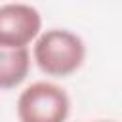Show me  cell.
Returning a JSON list of instances; mask_svg holds the SVG:
<instances>
[{
    "mask_svg": "<svg viewBox=\"0 0 122 122\" xmlns=\"http://www.w3.org/2000/svg\"><path fill=\"white\" fill-rule=\"evenodd\" d=\"M32 59L44 74L67 78L84 65L86 44L69 29L40 30V34L34 38Z\"/></svg>",
    "mask_w": 122,
    "mask_h": 122,
    "instance_id": "obj_1",
    "label": "cell"
},
{
    "mask_svg": "<svg viewBox=\"0 0 122 122\" xmlns=\"http://www.w3.org/2000/svg\"><path fill=\"white\" fill-rule=\"evenodd\" d=\"M71 112L69 93L53 82H34L17 99L19 122H65Z\"/></svg>",
    "mask_w": 122,
    "mask_h": 122,
    "instance_id": "obj_2",
    "label": "cell"
},
{
    "mask_svg": "<svg viewBox=\"0 0 122 122\" xmlns=\"http://www.w3.org/2000/svg\"><path fill=\"white\" fill-rule=\"evenodd\" d=\"M42 30V15L30 4L0 6V46L27 48Z\"/></svg>",
    "mask_w": 122,
    "mask_h": 122,
    "instance_id": "obj_3",
    "label": "cell"
},
{
    "mask_svg": "<svg viewBox=\"0 0 122 122\" xmlns=\"http://www.w3.org/2000/svg\"><path fill=\"white\" fill-rule=\"evenodd\" d=\"M30 71L29 48L0 46V90L17 88Z\"/></svg>",
    "mask_w": 122,
    "mask_h": 122,
    "instance_id": "obj_4",
    "label": "cell"
},
{
    "mask_svg": "<svg viewBox=\"0 0 122 122\" xmlns=\"http://www.w3.org/2000/svg\"><path fill=\"white\" fill-rule=\"evenodd\" d=\"M93 122H111V120H93Z\"/></svg>",
    "mask_w": 122,
    "mask_h": 122,
    "instance_id": "obj_5",
    "label": "cell"
}]
</instances>
